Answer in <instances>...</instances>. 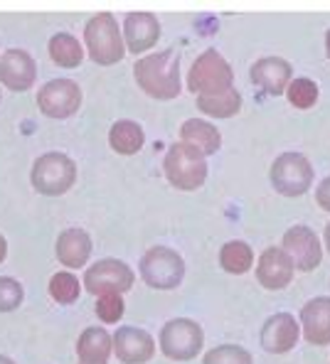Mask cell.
<instances>
[{
  "label": "cell",
  "mask_w": 330,
  "mask_h": 364,
  "mask_svg": "<svg viewBox=\"0 0 330 364\" xmlns=\"http://www.w3.org/2000/svg\"><path fill=\"white\" fill-rule=\"evenodd\" d=\"M138 87L146 91L153 99H175L183 91L180 82V52L178 50H165L156 55H146L143 60L136 62L133 67Z\"/></svg>",
  "instance_id": "obj_1"
},
{
  "label": "cell",
  "mask_w": 330,
  "mask_h": 364,
  "mask_svg": "<svg viewBox=\"0 0 330 364\" xmlns=\"http://www.w3.org/2000/svg\"><path fill=\"white\" fill-rule=\"evenodd\" d=\"M84 40H87V52L94 62L101 67H109L124 60L126 55V42L121 37V30L116 25L114 15L99 13L84 28Z\"/></svg>",
  "instance_id": "obj_2"
},
{
  "label": "cell",
  "mask_w": 330,
  "mask_h": 364,
  "mask_svg": "<svg viewBox=\"0 0 330 364\" xmlns=\"http://www.w3.org/2000/svg\"><path fill=\"white\" fill-rule=\"evenodd\" d=\"M165 178L173 187L185 192H193L205 185L207 180V163L205 155L185 143H173L170 151L165 153Z\"/></svg>",
  "instance_id": "obj_3"
},
{
  "label": "cell",
  "mask_w": 330,
  "mask_h": 364,
  "mask_svg": "<svg viewBox=\"0 0 330 364\" xmlns=\"http://www.w3.org/2000/svg\"><path fill=\"white\" fill-rule=\"evenodd\" d=\"M30 180L40 195L60 197L77 182V165L65 153H45L35 160Z\"/></svg>",
  "instance_id": "obj_4"
},
{
  "label": "cell",
  "mask_w": 330,
  "mask_h": 364,
  "mask_svg": "<svg viewBox=\"0 0 330 364\" xmlns=\"http://www.w3.org/2000/svg\"><path fill=\"white\" fill-rule=\"evenodd\" d=\"M141 276L156 291H173L185 278V261L168 246H153L141 259Z\"/></svg>",
  "instance_id": "obj_5"
},
{
  "label": "cell",
  "mask_w": 330,
  "mask_h": 364,
  "mask_svg": "<svg viewBox=\"0 0 330 364\" xmlns=\"http://www.w3.org/2000/svg\"><path fill=\"white\" fill-rule=\"evenodd\" d=\"M234 82V72L230 62L217 50H207L200 55L188 74V89L193 94H215V91L230 89Z\"/></svg>",
  "instance_id": "obj_6"
},
{
  "label": "cell",
  "mask_w": 330,
  "mask_h": 364,
  "mask_svg": "<svg viewBox=\"0 0 330 364\" xmlns=\"http://www.w3.org/2000/svg\"><path fill=\"white\" fill-rule=\"evenodd\" d=\"M202 328L195 320L175 318L161 330V350L168 360L190 362L202 352Z\"/></svg>",
  "instance_id": "obj_7"
},
{
  "label": "cell",
  "mask_w": 330,
  "mask_h": 364,
  "mask_svg": "<svg viewBox=\"0 0 330 364\" xmlns=\"http://www.w3.org/2000/svg\"><path fill=\"white\" fill-rule=\"evenodd\" d=\"M271 185L284 197H301L313 185V168L301 153H284L271 165Z\"/></svg>",
  "instance_id": "obj_8"
},
{
  "label": "cell",
  "mask_w": 330,
  "mask_h": 364,
  "mask_svg": "<svg viewBox=\"0 0 330 364\" xmlns=\"http://www.w3.org/2000/svg\"><path fill=\"white\" fill-rule=\"evenodd\" d=\"M133 271L119 259H101L89 266L84 273V286L92 296H106V293H129L133 288Z\"/></svg>",
  "instance_id": "obj_9"
},
{
  "label": "cell",
  "mask_w": 330,
  "mask_h": 364,
  "mask_svg": "<svg viewBox=\"0 0 330 364\" xmlns=\"http://www.w3.org/2000/svg\"><path fill=\"white\" fill-rule=\"evenodd\" d=\"M37 106L50 119H69L82 106V89L72 79H52L37 94Z\"/></svg>",
  "instance_id": "obj_10"
},
{
  "label": "cell",
  "mask_w": 330,
  "mask_h": 364,
  "mask_svg": "<svg viewBox=\"0 0 330 364\" xmlns=\"http://www.w3.org/2000/svg\"><path fill=\"white\" fill-rule=\"evenodd\" d=\"M281 249L286 251V256L291 259L294 269L298 271H316L321 266L323 259V246L321 239L313 229L303 227V224H296L289 232L284 234V242H281Z\"/></svg>",
  "instance_id": "obj_11"
},
{
  "label": "cell",
  "mask_w": 330,
  "mask_h": 364,
  "mask_svg": "<svg viewBox=\"0 0 330 364\" xmlns=\"http://www.w3.org/2000/svg\"><path fill=\"white\" fill-rule=\"evenodd\" d=\"M294 264L286 256V251L281 246H271L259 256L257 266V281L262 283L266 291H281L294 281Z\"/></svg>",
  "instance_id": "obj_12"
},
{
  "label": "cell",
  "mask_w": 330,
  "mask_h": 364,
  "mask_svg": "<svg viewBox=\"0 0 330 364\" xmlns=\"http://www.w3.org/2000/svg\"><path fill=\"white\" fill-rule=\"evenodd\" d=\"M298 337H301V325L294 320V315L276 313L262 328V347L271 355H284V352L294 350Z\"/></svg>",
  "instance_id": "obj_13"
},
{
  "label": "cell",
  "mask_w": 330,
  "mask_h": 364,
  "mask_svg": "<svg viewBox=\"0 0 330 364\" xmlns=\"http://www.w3.org/2000/svg\"><path fill=\"white\" fill-rule=\"evenodd\" d=\"M37 79V64L25 50H8L0 57V82L10 91H28Z\"/></svg>",
  "instance_id": "obj_14"
},
{
  "label": "cell",
  "mask_w": 330,
  "mask_h": 364,
  "mask_svg": "<svg viewBox=\"0 0 330 364\" xmlns=\"http://www.w3.org/2000/svg\"><path fill=\"white\" fill-rule=\"evenodd\" d=\"M124 37H126V50L131 55H141V52L151 50L158 42V37H161V23L151 13H129L124 23Z\"/></svg>",
  "instance_id": "obj_15"
},
{
  "label": "cell",
  "mask_w": 330,
  "mask_h": 364,
  "mask_svg": "<svg viewBox=\"0 0 330 364\" xmlns=\"http://www.w3.org/2000/svg\"><path fill=\"white\" fill-rule=\"evenodd\" d=\"M114 352L126 364H143L153 357L156 345L146 330L138 328H119L114 335Z\"/></svg>",
  "instance_id": "obj_16"
},
{
  "label": "cell",
  "mask_w": 330,
  "mask_h": 364,
  "mask_svg": "<svg viewBox=\"0 0 330 364\" xmlns=\"http://www.w3.org/2000/svg\"><path fill=\"white\" fill-rule=\"evenodd\" d=\"M291 64L281 57H264L252 67V82L271 96H281L291 84Z\"/></svg>",
  "instance_id": "obj_17"
},
{
  "label": "cell",
  "mask_w": 330,
  "mask_h": 364,
  "mask_svg": "<svg viewBox=\"0 0 330 364\" xmlns=\"http://www.w3.org/2000/svg\"><path fill=\"white\" fill-rule=\"evenodd\" d=\"M303 337L311 345H330V298H313L301 310Z\"/></svg>",
  "instance_id": "obj_18"
},
{
  "label": "cell",
  "mask_w": 330,
  "mask_h": 364,
  "mask_svg": "<svg viewBox=\"0 0 330 364\" xmlns=\"http://www.w3.org/2000/svg\"><path fill=\"white\" fill-rule=\"evenodd\" d=\"M92 256V239L84 229H67L57 239V259L67 269H82Z\"/></svg>",
  "instance_id": "obj_19"
},
{
  "label": "cell",
  "mask_w": 330,
  "mask_h": 364,
  "mask_svg": "<svg viewBox=\"0 0 330 364\" xmlns=\"http://www.w3.org/2000/svg\"><path fill=\"white\" fill-rule=\"evenodd\" d=\"M180 143L195 148V151L207 158V155H215L220 151L222 136L212 123H207L202 119H188L180 126Z\"/></svg>",
  "instance_id": "obj_20"
},
{
  "label": "cell",
  "mask_w": 330,
  "mask_h": 364,
  "mask_svg": "<svg viewBox=\"0 0 330 364\" xmlns=\"http://www.w3.org/2000/svg\"><path fill=\"white\" fill-rule=\"evenodd\" d=\"M114 350V337L104 328H87L77 340V355L82 362L89 364H104Z\"/></svg>",
  "instance_id": "obj_21"
},
{
  "label": "cell",
  "mask_w": 330,
  "mask_h": 364,
  "mask_svg": "<svg viewBox=\"0 0 330 364\" xmlns=\"http://www.w3.org/2000/svg\"><path fill=\"white\" fill-rule=\"evenodd\" d=\"M198 109L202 114L212 116V119H232L242 109V94L234 87L225 91H215V94H200Z\"/></svg>",
  "instance_id": "obj_22"
},
{
  "label": "cell",
  "mask_w": 330,
  "mask_h": 364,
  "mask_svg": "<svg viewBox=\"0 0 330 364\" xmlns=\"http://www.w3.org/2000/svg\"><path fill=\"white\" fill-rule=\"evenodd\" d=\"M146 143V133L136 121H116L109 131V146L119 155H136Z\"/></svg>",
  "instance_id": "obj_23"
},
{
  "label": "cell",
  "mask_w": 330,
  "mask_h": 364,
  "mask_svg": "<svg viewBox=\"0 0 330 364\" xmlns=\"http://www.w3.org/2000/svg\"><path fill=\"white\" fill-rule=\"evenodd\" d=\"M50 57L57 67L74 69L82 64L84 50L74 35H69V32H57V35H52V40H50Z\"/></svg>",
  "instance_id": "obj_24"
},
{
  "label": "cell",
  "mask_w": 330,
  "mask_h": 364,
  "mask_svg": "<svg viewBox=\"0 0 330 364\" xmlns=\"http://www.w3.org/2000/svg\"><path fill=\"white\" fill-rule=\"evenodd\" d=\"M254 264V251L247 242H227L220 249V266L227 273H247Z\"/></svg>",
  "instance_id": "obj_25"
},
{
  "label": "cell",
  "mask_w": 330,
  "mask_h": 364,
  "mask_svg": "<svg viewBox=\"0 0 330 364\" xmlns=\"http://www.w3.org/2000/svg\"><path fill=\"white\" fill-rule=\"evenodd\" d=\"M79 293H82V286H79L77 276L67 271H60L50 278V296L55 298L60 305H72L77 303Z\"/></svg>",
  "instance_id": "obj_26"
},
{
  "label": "cell",
  "mask_w": 330,
  "mask_h": 364,
  "mask_svg": "<svg viewBox=\"0 0 330 364\" xmlns=\"http://www.w3.org/2000/svg\"><path fill=\"white\" fill-rule=\"evenodd\" d=\"M286 96H289V101L296 106V109H311V106L318 101V87H316V82L301 77L289 84Z\"/></svg>",
  "instance_id": "obj_27"
},
{
  "label": "cell",
  "mask_w": 330,
  "mask_h": 364,
  "mask_svg": "<svg viewBox=\"0 0 330 364\" xmlns=\"http://www.w3.org/2000/svg\"><path fill=\"white\" fill-rule=\"evenodd\" d=\"M202 364H254V362H252V355H249L244 347L222 345V347H215V350L207 352Z\"/></svg>",
  "instance_id": "obj_28"
},
{
  "label": "cell",
  "mask_w": 330,
  "mask_h": 364,
  "mask_svg": "<svg viewBox=\"0 0 330 364\" xmlns=\"http://www.w3.org/2000/svg\"><path fill=\"white\" fill-rule=\"evenodd\" d=\"M25 298V291L15 278L0 276V313H13L20 308Z\"/></svg>",
  "instance_id": "obj_29"
},
{
  "label": "cell",
  "mask_w": 330,
  "mask_h": 364,
  "mask_svg": "<svg viewBox=\"0 0 330 364\" xmlns=\"http://www.w3.org/2000/svg\"><path fill=\"white\" fill-rule=\"evenodd\" d=\"M97 315L101 323L114 325L124 318V301H121L119 293H106V296H99L97 301Z\"/></svg>",
  "instance_id": "obj_30"
},
{
  "label": "cell",
  "mask_w": 330,
  "mask_h": 364,
  "mask_svg": "<svg viewBox=\"0 0 330 364\" xmlns=\"http://www.w3.org/2000/svg\"><path fill=\"white\" fill-rule=\"evenodd\" d=\"M316 200H318V205L323 207L326 212H330V178H326L318 185V190H316Z\"/></svg>",
  "instance_id": "obj_31"
},
{
  "label": "cell",
  "mask_w": 330,
  "mask_h": 364,
  "mask_svg": "<svg viewBox=\"0 0 330 364\" xmlns=\"http://www.w3.org/2000/svg\"><path fill=\"white\" fill-rule=\"evenodd\" d=\"M5 256H8V244H5V239L0 237V264L5 261Z\"/></svg>",
  "instance_id": "obj_32"
},
{
  "label": "cell",
  "mask_w": 330,
  "mask_h": 364,
  "mask_svg": "<svg viewBox=\"0 0 330 364\" xmlns=\"http://www.w3.org/2000/svg\"><path fill=\"white\" fill-rule=\"evenodd\" d=\"M326 249H328V254H330V224L326 227Z\"/></svg>",
  "instance_id": "obj_33"
},
{
  "label": "cell",
  "mask_w": 330,
  "mask_h": 364,
  "mask_svg": "<svg viewBox=\"0 0 330 364\" xmlns=\"http://www.w3.org/2000/svg\"><path fill=\"white\" fill-rule=\"evenodd\" d=\"M326 50H328V57H330V30L326 32Z\"/></svg>",
  "instance_id": "obj_34"
},
{
  "label": "cell",
  "mask_w": 330,
  "mask_h": 364,
  "mask_svg": "<svg viewBox=\"0 0 330 364\" xmlns=\"http://www.w3.org/2000/svg\"><path fill=\"white\" fill-rule=\"evenodd\" d=\"M0 364H15V362H13V360H8V357L0 355Z\"/></svg>",
  "instance_id": "obj_35"
},
{
  "label": "cell",
  "mask_w": 330,
  "mask_h": 364,
  "mask_svg": "<svg viewBox=\"0 0 330 364\" xmlns=\"http://www.w3.org/2000/svg\"><path fill=\"white\" fill-rule=\"evenodd\" d=\"M82 364H89V362H82ZM104 364H106V362H104Z\"/></svg>",
  "instance_id": "obj_36"
}]
</instances>
